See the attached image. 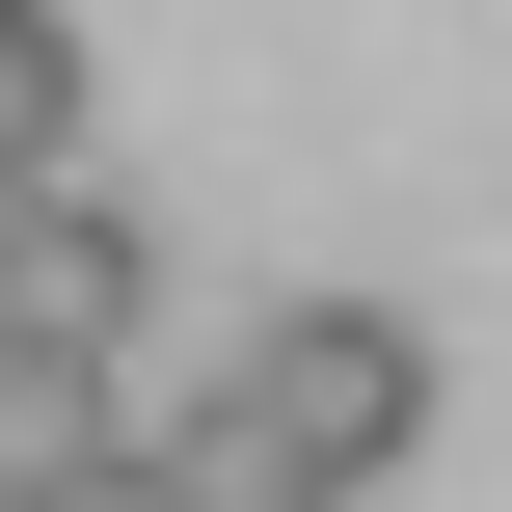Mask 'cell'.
Segmentation results:
<instances>
[{
	"label": "cell",
	"mask_w": 512,
	"mask_h": 512,
	"mask_svg": "<svg viewBox=\"0 0 512 512\" xmlns=\"http://www.w3.org/2000/svg\"><path fill=\"white\" fill-rule=\"evenodd\" d=\"M216 432H270L297 486L378 512V459L432 432V324H405V297H270V324L216 351Z\"/></svg>",
	"instance_id": "cell-1"
},
{
	"label": "cell",
	"mask_w": 512,
	"mask_h": 512,
	"mask_svg": "<svg viewBox=\"0 0 512 512\" xmlns=\"http://www.w3.org/2000/svg\"><path fill=\"white\" fill-rule=\"evenodd\" d=\"M0 324L135 378V324H162V216H135L108 162H27V216H0Z\"/></svg>",
	"instance_id": "cell-2"
},
{
	"label": "cell",
	"mask_w": 512,
	"mask_h": 512,
	"mask_svg": "<svg viewBox=\"0 0 512 512\" xmlns=\"http://www.w3.org/2000/svg\"><path fill=\"white\" fill-rule=\"evenodd\" d=\"M81 459H135V378H108V351H27V324H0V486H81Z\"/></svg>",
	"instance_id": "cell-3"
},
{
	"label": "cell",
	"mask_w": 512,
	"mask_h": 512,
	"mask_svg": "<svg viewBox=\"0 0 512 512\" xmlns=\"http://www.w3.org/2000/svg\"><path fill=\"white\" fill-rule=\"evenodd\" d=\"M0 162H81V27L0 0Z\"/></svg>",
	"instance_id": "cell-4"
},
{
	"label": "cell",
	"mask_w": 512,
	"mask_h": 512,
	"mask_svg": "<svg viewBox=\"0 0 512 512\" xmlns=\"http://www.w3.org/2000/svg\"><path fill=\"white\" fill-rule=\"evenodd\" d=\"M27 512H189V486H162V459H81V486H27Z\"/></svg>",
	"instance_id": "cell-5"
},
{
	"label": "cell",
	"mask_w": 512,
	"mask_h": 512,
	"mask_svg": "<svg viewBox=\"0 0 512 512\" xmlns=\"http://www.w3.org/2000/svg\"><path fill=\"white\" fill-rule=\"evenodd\" d=\"M0 216H27V162H0Z\"/></svg>",
	"instance_id": "cell-6"
},
{
	"label": "cell",
	"mask_w": 512,
	"mask_h": 512,
	"mask_svg": "<svg viewBox=\"0 0 512 512\" xmlns=\"http://www.w3.org/2000/svg\"><path fill=\"white\" fill-rule=\"evenodd\" d=\"M0 512H27V486H0Z\"/></svg>",
	"instance_id": "cell-7"
}]
</instances>
